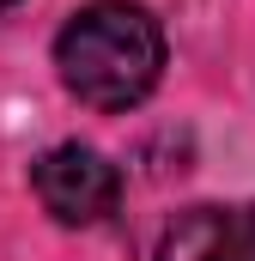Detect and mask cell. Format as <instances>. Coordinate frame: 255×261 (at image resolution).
Returning a JSON list of instances; mask_svg holds the SVG:
<instances>
[{"label":"cell","mask_w":255,"mask_h":261,"mask_svg":"<svg viewBox=\"0 0 255 261\" xmlns=\"http://www.w3.org/2000/svg\"><path fill=\"white\" fill-rule=\"evenodd\" d=\"M55 67H61V85L79 103H91V110H128L164 73V31L134 0H91L61 31Z\"/></svg>","instance_id":"obj_1"},{"label":"cell","mask_w":255,"mask_h":261,"mask_svg":"<svg viewBox=\"0 0 255 261\" xmlns=\"http://www.w3.org/2000/svg\"><path fill=\"white\" fill-rule=\"evenodd\" d=\"M31 182H37V200L61 225H97L122 200L116 164H104L91 146H55V152H43L37 170H31Z\"/></svg>","instance_id":"obj_2"},{"label":"cell","mask_w":255,"mask_h":261,"mask_svg":"<svg viewBox=\"0 0 255 261\" xmlns=\"http://www.w3.org/2000/svg\"><path fill=\"white\" fill-rule=\"evenodd\" d=\"M158 261H255V206H189L164 231Z\"/></svg>","instance_id":"obj_3"},{"label":"cell","mask_w":255,"mask_h":261,"mask_svg":"<svg viewBox=\"0 0 255 261\" xmlns=\"http://www.w3.org/2000/svg\"><path fill=\"white\" fill-rule=\"evenodd\" d=\"M0 6H6V0H0Z\"/></svg>","instance_id":"obj_4"}]
</instances>
